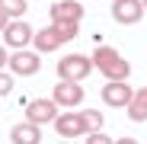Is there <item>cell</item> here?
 Returning <instances> with one entry per match:
<instances>
[{
  "mask_svg": "<svg viewBox=\"0 0 147 144\" xmlns=\"http://www.w3.org/2000/svg\"><path fill=\"white\" fill-rule=\"evenodd\" d=\"M115 144H138L134 138H121V141H115Z\"/></svg>",
  "mask_w": 147,
  "mask_h": 144,
  "instance_id": "cell-20",
  "label": "cell"
},
{
  "mask_svg": "<svg viewBox=\"0 0 147 144\" xmlns=\"http://www.w3.org/2000/svg\"><path fill=\"white\" fill-rule=\"evenodd\" d=\"M86 144H115V141L102 131H93V135H86Z\"/></svg>",
  "mask_w": 147,
  "mask_h": 144,
  "instance_id": "cell-17",
  "label": "cell"
},
{
  "mask_svg": "<svg viewBox=\"0 0 147 144\" xmlns=\"http://www.w3.org/2000/svg\"><path fill=\"white\" fill-rule=\"evenodd\" d=\"M61 45H64V39H61V32H58L55 26H45V29H38V32H35V39H32V48H35L38 55L58 51Z\"/></svg>",
  "mask_w": 147,
  "mask_h": 144,
  "instance_id": "cell-11",
  "label": "cell"
},
{
  "mask_svg": "<svg viewBox=\"0 0 147 144\" xmlns=\"http://www.w3.org/2000/svg\"><path fill=\"white\" fill-rule=\"evenodd\" d=\"M51 26L61 32L64 42H74V39H77V32H80V22H51Z\"/></svg>",
  "mask_w": 147,
  "mask_h": 144,
  "instance_id": "cell-15",
  "label": "cell"
},
{
  "mask_svg": "<svg viewBox=\"0 0 147 144\" xmlns=\"http://www.w3.org/2000/svg\"><path fill=\"white\" fill-rule=\"evenodd\" d=\"M90 70H93V61H90L86 55H64V58L58 61V77H61V80L80 83Z\"/></svg>",
  "mask_w": 147,
  "mask_h": 144,
  "instance_id": "cell-3",
  "label": "cell"
},
{
  "mask_svg": "<svg viewBox=\"0 0 147 144\" xmlns=\"http://www.w3.org/2000/svg\"><path fill=\"white\" fill-rule=\"evenodd\" d=\"M128 118H131V122H144V118H147V87L144 90H134L131 103H128Z\"/></svg>",
  "mask_w": 147,
  "mask_h": 144,
  "instance_id": "cell-13",
  "label": "cell"
},
{
  "mask_svg": "<svg viewBox=\"0 0 147 144\" xmlns=\"http://www.w3.org/2000/svg\"><path fill=\"white\" fill-rule=\"evenodd\" d=\"M35 39V29L29 26L26 19H10V26L3 29V42L10 48H16V51H22V48H29Z\"/></svg>",
  "mask_w": 147,
  "mask_h": 144,
  "instance_id": "cell-5",
  "label": "cell"
},
{
  "mask_svg": "<svg viewBox=\"0 0 147 144\" xmlns=\"http://www.w3.org/2000/svg\"><path fill=\"white\" fill-rule=\"evenodd\" d=\"M99 96H102V103L112 106V109H128L134 90L128 87V80H109V83L99 90Z\"/></svg>",
  "mask_w": 147,
  "mask_h": 144,
  "instance_id": "cell-4",
  "label": "cell"
},
{
  "mask_svg": "<svg viewBox=\"0 0 147 144\" xmlns=\"http://www.w3.org/2000/svg\"><path fill=\"white\" fill-rule=\"evenodd\" d=\"M90 61H93V67H99L109 80H128V74H131V64L121 58L112 45H96V51L90 55Z\"/></svg>",
  "mask_w": 147,
  "mask_h": 144,
  "instance_id": "cell-2",
  "label": "cell"
},
{
  "mask_svg": "<svg viewBox=\"0 0 147 144\" xmlns=\"http://www.w3.org/2000/svg\"><path fill=\"white\" fill-rule=\"evenodd\" d=\"M0 10H3L7 16L22 19V16H26V0H0Z\"/></svg>",
  "mask_w": 147,
  "mask_h": 144,
  "instance_id": "cell-14",
  "label": "cell"
},
{
  "mask_svg": "<svg viewBox=\"0 0 147 144\" xmlns=\"http://www.w3.org/2000/svg\"><path fill=\"white\" fill-rule=\"evenodd\" d=\"M55 131L61 138H80V135H93V131H102V115L96 112V109H80V112H58L55 118Z\"/></svg>",
  "mask_w": 147,
  "mask_h": 144,
  "instance_id": "cell-1",
  "label": "cell"
},
{
  "mask_svg": "<svg viewBox=\"0 0 147 144\" xmlns=\"http://www.w3.org/2000/svg\"><path fill=\"white\" fill-rule=\"evenodd\" d=\"M141 3H144V10H147V0H141Z\"/></svg>",
  "mask_w": 147,
  "mask_h": 144,
  "instance_id": "cell-21",
  "label": "cell"
},
{
  "mask_svg": "<svg viewBox=\"0 0 147 144\" xmlns=\"http://www.w3.org/2000/svg\"><path fill=\"white\" fill-rule=\"evenodd\" d=\"M80 19H83L80 0H58L51 7V22H80Z\"/></svg>",
  "mask_w": 147,
  "mask_h": 144,
  "instance_id": "cell-10",
  "label": "cell"
},
{
  "mask_svg": "<svg viewBox=\"0 0 147 144\" xmlns=\"http://www.w3.org/2000/svg\"><path fill=\"white\" fill-rule=\"evenodd\" d=\"M112 16L121 26H134L144 16V3L141 0H112Z\"/></svg>",
  "mask_w": 147,
  "mask_h": 144,
  "instance_id": "cell-9",
  "label": "cell"
},
{
  "mask_svg": "<svg viewBox=\"0 0 147 144\" xmlns=\"http://www.w3.org/2000/svg\"><path fill=\"white\" fill-rule=\"evenodd\" d=\"M58 118V103L55 99H32L29 106H26V122H32V125H48V122H55Z\"/></svg>",
  "mask_w": 147,
  "mask_h": 144,
  "instance_id": "cell-8",
  "label": "cell"
},
{
  "mask_svg": "<svg viewBox=\"0 0 147 144\" xmlns=\"http://www.w3.org/2000/svg\"><path fill=\"white\" fill-rule=\"evenodd\" d=\"M7 26H10V16H7V13H3V10H0V32H3V29H7Z\"/></svg>",
  "mask_w": 147,
  "mask_h": 144,
  "instance_id": "cell-18",
  "label": "cell"
},
{
  "mask_svg": "<svg viewBox=\"0 0 147 144\" xmlns=\"http://www.w3.org/2000/svg\"><path fill=\"white\" fill-rule=\"evenodd\" d=\"M13 90V74H7V70H0V96H7Z\"/></svg>",
  "mask_w": 147,
  "mask_h": 144,
  "instance_id": "cell-16",
  "label": "cell"
},
{
  "mask_svg": "<svg viewBox=\"0 0 147 144\" xmlns=\"http://www.w3.org/2000/svg\"><path fill=\"white\" fill-rule=\"evenodd\" d=\"M7 61H10V55H7V48L0 45V67H7Z\"/></svg>",
  "mask_w": 147,
  "mask_h": 144,
  "instance_id": "cell-19",
  "label": "cell"
},
{
  "mask_svg": "<svg viewBox=\"0 0 147 144\" xmlns=\"http://www.w3.org/2000/svg\"><path fill=\"white\" fill-rule=\"evenodd\" d=\"M83 87L80 83H74V80H58V87H55V93H51V99L58 103V109L64 106V109H77L80 103H83Z\"/></svg>",
  "mask_w": 147,
  "mask_h": 144,
  "instance_id": "cell-7",
  "label": "cell"
},
{
  "mask_svg": "<svg viewBox=\"0 0 147 144\" xmlns=\"http://www.w3.org/2000/svg\"><path fill=\"white\" fill-rule=\"evenodd\" d=\"M7 67L13 70L16 77H32V74H38L42 58H38V51H29V48H22V51H13V55H10Z\"/></svg>",
  "mask_w": 147,
  "mask_h": 144,
  "instance_id": "cell-6",
  "label": "cell"
},
{
  "mask_svg": "<svg viewBox=\"0 0 147 144\" xmlns=\"http://www.w3.org/2000/svg\"><path fill=\"white\" fill-rule=\"evenodd\" d=\"M10 144H42V128L32 122H19L10 128Z\"/></svg>",
  "mask_w": 147,
  "mask_h": 144,
  "instance_id": "cell-12",
  "label": "cell"
}]
</instances>
